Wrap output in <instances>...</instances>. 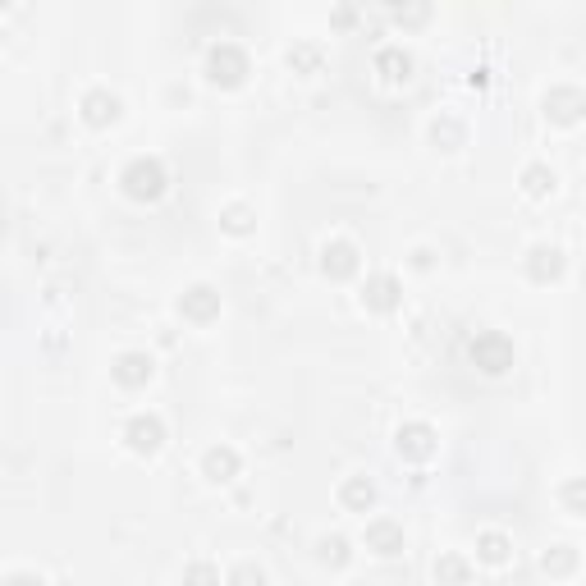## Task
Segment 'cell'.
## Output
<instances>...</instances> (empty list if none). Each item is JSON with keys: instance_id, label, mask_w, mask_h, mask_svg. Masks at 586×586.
Listing matches in <instances>:
<instances>
[{"instance_id": "2e32d148", "label": "cell", "mask_w": 586, "mask_h": 586, "mask_svg": "<svg viewBox=\"0 0 586 586\" xmlns=\"http://www.w3.org/2000/svg\"><path fill=\"white\" fill-rule=\"evenodd\" d=\"M321 65H326V46L321 42H293L289 46V69L293 74H321Z\"/></svg>"}, {"instance_id": "603a6c76", "label": "cell", "mask_w": 586, "mask_h": 586, "mask_svg": "<svg viewBox=\"0 0 586 586\" xmlns=\"http://www.w3.org/2000/svg\"><path fill=\"white\" fill-rule=\"evenodd\" d=\"M541 568H545L550 577H568V573L577 568V550H573V545H554V550H545Z\"/></svg>"}, {"instance_id": "4316f807", "label": "cell", "mask_w": 586, "mask_h": 586, "mask_svg": "<svg viewBox=\"0 0 586 586\" xmlns=\"http://www.w3.org/2000/svg\"><path fill=\"white\" fill-rule=\"evenodd\" d=\"M559 500H564V509L573 513V518H582V481H568V486L559 490Z\"/></svg>"}, {"instance_id": "30bf717a", "label": "cell", "mask_w": 586, "mask_h": 586, "mask_svg": "<svg viewBox=\"0 0 586 586\" xmlns=\"http://www.w3.org/2000/svg\"><path fill=\"white\" fill-rule=\"evenodd\" d=\"M545 120L550 124H577L582 120V110H586V97H582V87H550V92H545Z\"/></svg>"}, {"instance_id": "6da1fadb", "label": "cell", "mask_w": 586, "mask_h": 586, "mask_svg": "<svg viewBox=\"0 0 586 586\" xmlns=\"http://www.w3.org/2000/svg\"><path fill=\"white\" fill-rule=\"evenodd\" d=\"M120 188L133 202H156V197L170 188V174H165V165L156 161V156H133L120 170Z\"/></svg>"}, {"instance_id": "7402d4cb", "label": "cell", "mask_w": 586, "mask_h": 586, "mask_svg": "<svg viewBox=\"0 0 586 586\" xmlns=\"http://www.w3.org/2000/svg\"><path fill=\"white\" fill-rule=\"evenodd\" d=\"M554 184H559V179H554L550 165H527V170H522V193L527 197H550Z\"/></svg>"}, {"instance_id": "484cf974", "label": "cell", "mask_w": 586, "mask_h": 586, "mask_svg": "<svg viewBox=\"0 0 586 586\" xmlns=\"http://www.w3.org/2000/svg\"><path fill=\"white\" fill-rule=\"evenodd\" d=\"M225 586H266V573H261L252 559H243V564H234V573L225 577Z\"/></svg>"}, {"instance_id": "9a60e30c", "label": "cell", "mask_w": 586, "mask_h": 586, "mask_svg": "<svg viewBox=\"0 0 586 586\" xmlns=\"http://www.w3.org/2000/svg\"><path fill=\"white\" fill-rule=\"evenodd\" d=\"M376 74L385 78V83H408L413 78V55L403 51V46H380L376 51Z\"/></svg>"}, {"instance_id": "d6986e66", "label": "cell", "mask_w": 586, "mask_h": 586, "mask_svg": "<svg viewBox=\"0 0 586 586\" xmlns=\"http://www.w3.org/2000/svg\"><path fill=\"white\" fill-rule=\"evenodd\" d=\"M431 142L440 147V152H458V147L467 142V129L454 120V115H440V120L431 124Z\"/></svg>"}, {"instance_id": "ac0fdd59", "label": "cell", "mask_w": 586, "mask_h": 586, "mask_svg": "<svg viewBox=\"0 0 586 586\" xmlns=\"http://www.w3.org/2000/svg\"><path fill=\"white\" fill-rule=\"evenodd\" d=\"M509 554H513V541L504 532H481L477 536V559L481 564L500 568V564H509Z\"/></svg>"}, {"instance_id": "52a82bcc", "label": "cell", "mask_w": 586, "mask_h": 586, "mask_svg": "<svg viewBox=\"0 0 586 586\" xmlns=\"http://www.w3.org/2000/svg\"><path fill=\"white\" fill-rule=\"evenodd\" d=\"M179 316L193 321V326H211L220 316V293L211 289V284H188V289L179 293Z\"/></svg>"}, {"instance_id": "ba28073f", "label": "cell", "mask_w": 586, "mask_h": 586, "mask_svg": "<svg viewBox=\"0 0 586 586\" xmlns=\"http://www.w3.org/2000/svg\"><path fill=\"white\" fill-rule=\"evenodd\" d=\"M403 303V284L394 280V275H367V284H362V307L367 312H376V316H390L394 307Z\"/></svg>"}, {"instance_id": "8992f818", "label": "cell", "mask_w": 586, "mask_h": 586, "mask_svg": "<svg viewBox=\"0 0 586 586\" xmlns=\"http://www.w3.org/2000/svg\"><path fill=\"white\" fill-rule=\"evenodd\" d=\"M124 445H129L133 454L152 458L156 449L165 445V422H161L156 413H138V417H129V426H124Z\"/></svg>"}, {"instance_id": "cb8c5ba5", "label": "cell", "mask_w": 586, "mask_h": 586, "mask_svg": "<svg viewBox=\"0 0 586 586\" xmlns=\"http://www.w3.org/2000/svg\"><path fill=\"white\" fill-rule=\"evenodd\" d=\"M252 225H257V220H252V207H243V202H229V207L220 211V229H225V234H252Z\"/></svg>"}, {"instance_id": "e0dca14e", "label": "cell", "mask_w": 586, "mask_h": 586, "mask_svg": "<svg viewBox=\"0 0 586 586\" xmlns=\"http://www.w3.org/2000/svg\"><path fill=\"white\" fill-rule=\"evenodd\" d=\"M339 504H344L348 513H367L371 504H376V486H371L367 477H348L344 486H339Z\"/></svg>"}, {"instance_id": "44dd1931", "label": "cell", "mask_w": 586, "mask_h": 586, "mask_svg": "<svg viewBox=\"0 0 586 586\" xmlns=\"http://www.w3.org/2000/svg\"><path fill=\"white\" fill-rule=\"evenodd\" d=\"M472 577V564H467L463 554H440L435 559V582L440 586H463Z\"/></svg>"}, {"instance_id": "5bb4252c", "label": "cell", "mask_w": 586, "mask_h": 586, "mask_svg": "<svg viewBox=\"0 0 586 586\" xmlns=\"http://www.w3.org/2000/svg\"><path fill=\"white\" fill-rule=\"evenodd\" d=\"M367 550L380 554V559H394V554H403V527L390 518H376L367 522Z\"/></svg>"}, {"instance_id": "7a4b0ae2", "label": "cell", "mask_w": 586, "mask_h": 586, "mask_svg": "<svg viewBox=\"0 0 586 586\" xmlns=\"http://www.w3.org/2000/svg\"><path fill=\"white\" fill-rule=\"evenodd\" d=\"M252 74V60L243 46L234 42H216L207 51V83L211 87H225V92H234V87H243Z\"/></svg>"}, {"instance_id": "ffe728a7", "label": "cell", "mask_w": 586, "mask_h": 586, "mask_svg": "<svg viewBox=\"0 0 586 586\" xmlns=\"http://www.w3.org/2000/svg\"><path fill=\"white\" fill-rule=\"evenodd\" d=\"M316 559L326 568H348L353 564V545H348L344 536H321V541H316Z\"/></svg>"}, {"instance_id": "3957f363", "label": "cell", "mask_w": 586, "mask_h": 586, "mask_svg": "<svg viewBox=\"0 0 586 586\" xmlns=\"http://www.w3.org/2000/svg\"><path fill=\"white\" fill-rule=\"evenodd\" d=\"M467 358H472L477 371H486V376H504V371H513V362H518V348H513L509 335L486 330V335H477L467 344Z\"/></svg>"}, {"instance_id": "83f0119b", "label": "cell", "mask_w": 586, "mask_h": 586, "mask_svg": "<svg viewBox=\"0 0 586 586\" xmlns=\"http://www.w3.org/2000/svg\"><path fill=\"white\" fill-rule=\"evenodd\" d=\"M426 19H431L426 5H417V10H394V23H426Z\"/></svg>"}, {"instance_id": "f1b7e54d", "label": "cell", "mask_w": 586, "mask_h": 586, "mask_svg": "<svg viewBox=\"0 0 586 586\" xmlns=\"http://www.w3.org/2000/svg\"><path fill=\"white\" fill-rule=\"evenodd\" d=\"M0 586H46L42 577H33V573H14V577H5Z\"/></svg>"}, {"instance_id": "9c48e42d", "label": "cell", "mask_w": 586, "mask_h": 586, "mask_svg": "<svg viewBox=\"0 0 586 586\" xmlns=\"http://www.w3.org/2000/svg\"><path fill=\"white\" fill-rule=\"evenodd\" d=\"M78 110H83V124H92V129H110V124L124 115V101L110 92V87H92L83 101H78Z\"/></svg>"}, {"instance_id": "d4e9b609", "label": "cell", "mask_w": 586, "mask_h": 586, "mask_svg": "<svg viewBox=\"0 0 586 586\" xmlns=\"http://www.w3.org/2000/svg\"><path fill=\"white\" fill-rule=\"evenodd\" d=\"M184 586H220V568L207 564V559H197V564L184 568Z\"/></svg>"}, {"instance_id": "7c38bea8", "label": "cell", "mask_w": 586, "mask_h": 586, "mask_svg": "<svg viewBox=\"0 0 586 586\" xmlns=\"http://www.w3.org/2000/svg\"><path fill=\"white\" fill-rule=\"evenodd\" d=\"M568 271V261L559 248H550V243H541V248L527 252V275H532L536 284H554V280H564Z\"/></svg>"}, {"instance_id": "277c9868", "label": "cell", "mask_w": 586, "mask_h": 586, "mask_svg": "<svg viewBox=\"0 0 586 586\" xmlns=\"http://www.w3.org/2000/svg\"><path fill=\"white\" fill-rule=\"evenodd\" d=\"M394 449H399V458H408V463H431L435 449H440V435L426 422H403L399 431H394Z\"/></svg>"}, {"instance_id": "5b68a950", "label": "cell", "mask_w": 586, "mask_h": 586, "mask_svg": "<svg viewBox=\"0 0 586 586\" xmlns=\"http://www.w3.org/2000/svg\"><path fill=\"white\" fill-rule=\"evenodd\" d=\"M362 271V252L358 243H348V239H330L326 248H321V275L326 280H353V275Z\"/></svg>"}, {"instance_id": "8fae6325", "label": "cell", "mask_w": 586, "mask_h": 586, "mask_svg": "<svg viewBox=\"0 0 586 586\" xmlns=\"http://www.w3.org/2000/svg\"><path fill=\"white\" fill-rule=\"evenodd\" d=\"M152 371H156V362L147 353H120V358L110 362V376H115L120 390H142L152 380Z\"/></svg>"}, {"instance_id": "4fadbf2b", "label": "cell", "mask_w": 586, "mask_h": 586, "mask_svg": "<svg viewBox=\"0 0 586 586\" xmlns=\"http://www.w3.org/2000/svg\"><path fill=\"white\" fill-rule=\"evenodd\" d=\"M239 467H243L239 449H229V445H211L207 454H202V477L216 481V486H225V481L239 477Z\"/></svg>"}]
</instances>
